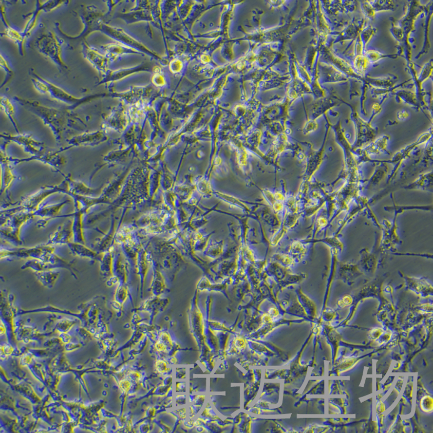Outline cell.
<instances>
[{"label": "cell", "mask_w": 433, "mask_h": 433, "mask_svg": "<svg viewBox=\"0 0 433 433\" xmlns=\"http://www.w3.org/2000/svg\"><path fill=\"white\" fill-rule=\"evenodd\" d=\"M397 118L399 121H404L407 119L409 117V113L407 111V110L402 109L400 110L397 113Z\"/></svg>", "instance_id": "30"}, {"label": "cell", "mask_w": 433, "mask_h": 433, "mask_svg": "<svg viewBox=\"0 0 433 433\" xmlns=\"http://www.w3.org/2000/svg\"><path fill=\"white\" fill-rule=\"evenodd\" d=\"M382 110V104L381 103H374L372 107V114L368 122L371 124L372 121L380 114Z\"/></svg>", "instance_id": "29"}, {"label": "cell", "mask_w": 433, "mask_h": 433, "mask_svg": "<svg viewBox=\"0 0 433 433\" xmlns=\"http://www.w3.org/2000/svg\"><path fill=\"white\" fill-rule=\"evenodd\" d=\"M375 12L394 11L396 8L395 2L392 1H370Z\"/></svg>", "instance_id": "21"}, {"label": "cell", "mask_w": 433, "mask_h": 433, "mask_svg": "<svg viewBox=\"0 0 433 433\" xmlns=\"http://www.w3.org/2000/svg\"><path fill=\"white\" fill-rule=\"evenodd\" d=\"M334 98L350 107L351 110L350 119L355 127L356 137L354 143L352 144L354 149L362 148L375 140L378 134V127L372 126L368 121L362 118L355 106L337 97Z\"/></svg>", "instance_id": "2"}, {"label": "cell", "mask_w": 433, "mask_h": 433, "mask_svg": "<svg viewBox=\"0 0 433 433\" xmlns=\"http://www.w3.org/2000/svg\"><path fill=\"white\" fill-rule=\"evenodd\" d=\"M432 175V170L429 172L420 175L413 182L403 187V189L407 190H421L432 193L433 191Z\"/></svg>", "instance_id": "11"}, {"label": "cell", "mask_w": 433, "mask_h": 433, "mask_svg": "<svg viewBox=\"0 0 433 433\" xmlns=\"http://www.w3.org/2000/svg\"><path fill=\"white\" fill-rule=\"evenodd\" d=\"M427 6V5H422L419 2H408L405 8L404 16L396 23L404 33V41L401 47L406 53H411L410 35L415 30L416 20L421 14L425 13Z\"/></svg>", "instance_id": "3"}, {"label": "cell", "mask_w": 433, "mask_h": 433, "mask_svg": "<svg viewBox=\"0 0 433 433\" xmlns=\"http://www.w3.org/2000/svg\"><path fill=\"white\" fill-rule=\"evenodd\" d=\"M55 248L53 246L45 244L33 248H18L4 249L1 251V258L8 257L30 258L42 260L49 253H54Z\"/></svg>", "instance_id": "5"}, {"label": "cell", "mask_w": 433, "mask_h": 433, "mask_svg": "<svg viewBox=\"0 0 433 433\" xmlns=\"http://www.w3.org/2000/svg\"><path fill=\"white\" fill-rule=\"evenodd\" d=\"M432 137V129L431 127L428 131L421 135L415 142L401 148L392 156L391 159L387 160V163L394 165L393 169L391 171L390 174L388 175L387 181V184L396 178L402 162L410 156L412 151L419 145L426 144Z\"/></svg>", "instance_id": "4"}, {"label": "cell", "mask_w": 433, "mask_h": 433, "mask_svg": "<svg viewBox=\"0 0 433 433\" xmlns=\"http://www.w3.org/2000/svg\"><path fill=\"white\" fill-rule=\"evenodd\" d=\"M390 137L388 135H383L375 139L371 143L364 147L356 150L359 158V164L365 162H370L371 156L381 154L390 155L388 150Z\"/></svg>", "instance_id": "6"}, {"label": "cell", "mask_w": 433, "mask_h": 433, "mask_svg": "<svg viewBox=\"0 0 433 433\" xmlns=\"http://www.w3.org/2000/svg\"><path fill=\"white\" fill-rule=\"evenodd\" d=\"M376 32L377 29L374 27L369 25L364 27L360 33V36L365 50H366V47L368 43Z\"/></svg>", "instance_id": "22"}, {"label": "cell", "mask_w": 433, "mask_h": 433, "mask_svg": "<svg viewBox=\"0 0 433 433\" xmlns=\"http://www.w3.org/2000/svg\"><path fill=\"white\" fill-rule=\"evenodd\" d=\"M36 44L40 52L51 58L56 63L64 65L60 57V44L54 34L52 33L44 34L37 39Z\"/></svg>", "instance_id": "7"}, {"label": "cell", "mask_w": 433, "mask_h": 433, "mask_svg": "<svg viewBox=\"0 0 433 433\" xmlns=\"http://www.w3.org/2000/svg\"><path fill=\"white\" fill-rule=\"evenodd\" d=\"M394 94L396 96V99L399 103H404L424 112L419 103L416 92L411 91L409 90L403 89L398 90Z\"/></svg>", "instance_id": "13"}, {"label": "cell", "mask_w": 433, "mask_h": 433, "mask_svg": "<svg viewBox=\"0 0 433 433\" xmlns=\"http://www.w3.org/2000/svg\"><path fill=\"white\" fill-rule=\"evenodd\" d=\"M72 253L76 256L95 260H100L102 257L97 252L90 249L82 243L71 242L68 244Z\"/></svg>", "instance_id": "16"}, {"label": "cell", "mask_w": 433, "mask_h": 433, "mask_svg": "<svg viewBox=\"0 0 433 433\" xmlns=\"http://www.w3.org/2000/svg\"><path fill=\"white\" fill-rule=\"evenodd\" d=\"M74 239L73 224H66L58 229L49 236L46 244L50 246L67 245Z\"/></svg>", "instance_id": "9"}, {"label": "cell", "mask_w": 433, "mask_h": 433, "mask_svg": "<svg viewBox=\"0 0 433 433\" xmlns=\"http://www.w3.org/2000/svg\"><path fill=\"white\" fill-rule=\"evenodd\" d=\"M432 399L429 397H425L421 401V408L426 412L431 411L432 409Z\"/></svg>", "instance_id": "27"}, {"label": "cell", "mask_w": 433, "mask_h": 433, "mask_svg": "<svg viewBox=\"0 0 433 433\" xmlns=\"http://www.w3.org/2000/svg\"><path fill=\"white\" fill-rule=\"evenodd\" d=\"M330 126L334 130L336 143L343 150L344 154V166L335 181L337 183L340 179H345L352 171L359 169L360 166L356 150L352 147L345 130L342 127L341 119L334 125L330 123Z\"/></svg>", "instance_id": "1"}, {"label": "cell", "mask_w": 433, "mask_h": 433, "mask_svg": "<svg viewBox=\"0 0 433 433\" xmlns=\"http://www.w3.org/2000/svg\"><path fill=\"white\" fill-rule=\"evenodd\" d=\"M84 54L88 61L96 68L101 71L105 70V59L97 49L87 45L84 47Z\"/></svg>", "instance_id": "14"}, {"label": "cell", "mask_w": 433, "mask_h": 433, "mask_svg": "<svg viewBox=\"0 0 433 433\" xmlns=\"http://www.w3.org/2000/svg\"><path fill=\"white\" fill-rule=\"evenodd\" d=\"M48 85L49 86V93L50 95L52 96L53 97H55L57 99H59L60 100H69V102H72V101H76L77 99H76L74 97H73L67 94L64 90L55 86L51 84L48 83Z\"/></svg>", "instance_id": "23"}, {"label": "cell", "mask_w": 433, "mask_h": 433, "mask_svg": "<svg viewBox=\"0 0 433 433\" xmlns=\"http://www.w3.org/2000/svg\"><path fill=\"white\" fill-rule=\"evenodd\" d=\"M35 274L39 283L48 288L54 286L60 276V272L54 270L36 271Z\"/></svg>", "instance_id": "17"}, {"label": "cell", "mask_w": 433, "mask_h": 433, "mask_svg": "<svg viewBox=\"0 0 433 433\" xmlns=\"http://www.w3.org/2000/svg\"><path fill=\"white\" fill-rule=\"evenodd\" d=\"M432 2L427 4V7L425 13L426 20L425 23V39L424 43L423 44L422 50L421 52L416 57V59H418L422 55L427 53L430 48V43L429 40V27L431 23V20L432 15Z\"/></svg>", "instance_id": "15"}, {"label": "cell", "mask_w": 433, "mask_h": 433, "mask_svg": "<svg viewBox=\"0 0 433 433\" xmlns=\"http://www.w3.org/2000/svg\"><path fill=\"white\" fill-rule=\"evenodd\" d=\"M364 54L367 58L370 64H375L385 58L396 59L399 56L398 54H385L375 49H366Z\"/></svg>", "instance_id": "20"}, {"label": "cell", "mask_w": 433, "mask_h": 433, "mask_svg": "<svg viewBox=\"0 0 433 433\" xmlns=\"http://www.w3.org/2000/svg\"><path fill=\"white\" fill-rule=\"evenodd\" d=\"M398 78L397 76L389 74L386 77L374 78L366 76L364 78L362 83L369 87L381 89H390L394 87Z\"/></svg>", "instance_id": "10"}, {"label": "cell", "mask_w": 433, "mask_h": 433, "mask_svg": "<svg viewBox=\"0 0 433 433\" xmlns=\"http://www.w3.org/2000/svg\"><path fill=\"white\" fill-rule=\"evenodd\" d=\"M327 79L328 82L331 83H346L348 81L349 78L340 70L337 69L334 66L329 64L327 66Z\"/></svg>", "instance_id": "19"}, {"label": "cell", "mask_w": 433, "mask_h": 433, "mask_svg": "<svg viewBox=\"0 0 433 433\" xmlns=\"http://www.w3.org/2000/svg\"><path fill=\"white\" fill-rule=\"evenodd\" d=\"M327 52V58L329 60L330 64L334 66L340 70L342 73L345 74L349 79L351 78H354L362 83L364 78L361 77L356 73L352 66L347 60L332 52L330 49H328Z\"/></svg>", "instance_id": "8"}, {"label": "cell", "mask_w": 433, "mask_h": 433, "mask_svg": "<svg viewBox=\"0 0 433 433\" xmlns=\"http://www.w3.org/2000/svg\"><path fill=\"white\" fill-rule=\"evenodd\" d=\"M390 32L398 43L402 44L404 42L405 38L404 32L396 22H391Z\"/></svg>", "instance_id": "25"}, {"label": "cell", "mask_w": 433, "mask_h": 433, "mask_svg": "<svg viewBox=\"0 0 433 433\" xmlns=\"http://www.w3.org/2000/svg\"><path fill=\"white\" fill-rule=\"evenodd\" d=\"M5 33L8 38L13 40L14 42L18 43H22L24 42V38L23 35L12 28L8 27L6 30Z\"/></svg>", "instance_id": "26"}, {"label": "cell", "mask_w": 433, "mask_h": 433, "mask_svg": "<svg viewBox=\"0 0 433 433\" xmlns=\"http://www.w3.org/2000/svg\"><path fill=\"white\" fill-rule=\"evenodd\" d=\"M361 7L362 12L363 13L365 17L371 20V21H374L376 13L370 1L361 2Z\"/></svg>", "instance_id": "24"}, {"label": "cell", "mask_w": 433, "mask_h": 433, "mask_svg": "<svg viewBox=\"0 0 433 433\" xmlns=\"http://www.w3.org/2000/svg\"><path fill=\"white\" fill-rule=\"evenodd\" d=\"M369 88V86L364 84V87H363V91H362V96L361 97V113L363 114L364 116H367V112L366 108L365 107V101L366 100V96L367 90Z\"/></svg>", "instance_id": "28"}, {"label": "cell", "mask_w": 433, "mask_h": 433, "mask_svg": "<svg viewBox=\"0 0 433 433\" xmlns=\"http://www.w3.org/2000/svg\"><path fill=\"white\" fill-rule=\"evenodd\" d=\"M379 164L376 166L373 174L369 179L365 180V185L367 188L379 185L388 172V166L384 160H379Z\"/></svg>", "instance_id": "12"}, {"label": "cell", "mask_w": 433, "mask_h": 433, "mask_svg": "<svg viewBox=\"0 0 433 433\" xmlns=\"http://www.w3.org/2000/svg\"><path fill=\"white\" fill-rule=\"evenodd\" d=\"M370 64L364 54L354 57L352 60V67L356 73L362 78L366 77V73Z\"/></svg>", "instance_id": "18"}]
</instances>
